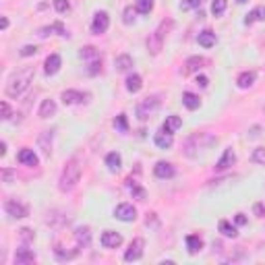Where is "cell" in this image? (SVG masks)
<instances>
[{"label":"cell","mask_w":265,"mask_h":265,"mask_svg":"<svg viewBox=\"0 0 265 265\" xmlns=\"http://www.w3.org/2000/svg\"><path fill=\"white\" fill-rule=\"evenodd\" d=\"M19 236H21V241L27 244V243H31L33 238H35V232L29 230V228H21V230H19Z\"/></svg>","instance_id":"obj_41"},{"label":"cell","mask_w":265,"mask_h":265,"mask_svg":"<svg viewBox=\"0 0 265 265\" xmlns=\"http://www.w3.org/2000/svg\"><path fill=\"white\" fill-rule=\"evenodd\" d=\"M127 182H129V191L132 193V197L139 199V201H145V191L141 189L137 182H132V180H127Z\"/></svg>","instance_id":"obj_34"},{"label":"cell","mask_w":265,"mask_h":265,"mask_svg":"<svg viewBox=\"0 0 265 265\" xmlns=\"http://www.w3.org/2000/svg\"><path fill=\"white\" fill-rule=\"evenodd\" d=\"M141 87H143V79H141L137 73H132V75L127 77V89H129L131 93L141 91Z\"/></svg>","instance_id":"obj_27"},{"label":"cell","mask_w":265,"mask_h":265,"mask_svg":"<svg viewBox=\"0 0 265 265\" xmlns=\"http://www.w3.org/2000/svg\"><path fill=\"white\" fill-rule=\"evenodd\" d=\"M236 224L238 226H244L246 224V216L244 214H236Z\"/></svg>","instance_id":"obj_48"},{"label":"cell","mask_w":265,"mask_h":265,"mask_svg":"<svg viewBox=\"0 0 265 265\" xmlns=\"http://www.w3.org/2000/svg\"><path fill=\"white\" fill-rule=\"evenodd\" d=\"M50 33H58V35H63V38H66V29H65L63 23H52V25H48V27H42L40 29L42 38H48Z\"/></svg>","instance_id":"obj_23"},{"label":"cell","mask_w":265,"mask_h":265,"mask_svg":"<svg viewBox=\"0 0 265 265\" xmlns=\"http://www.w3.org/2000/svg\"><path fill=\"white\" fill-rule=\"evenodd\" d=\"M263 19H265V6H257V8H253V11L246 15L244 23H246V25H253V23L263 21Z\"/></svg>","instance_id":"obj_30"},{"label":"cell","mask_w":265,"mask_h":265,"mask_svg":"<svg viewBox=\"0 0 265 265\" xmlns=\"http://www.w3.org/2000/svg\"><path fill=\"white\" fill-rule=\"evenodd\" d=\"M226 6H228V0H214V2H211V13L218 17L226 11Z\"/></svg>","instance_id":"obj_39"},{"label":"cell","mask_w":265,"mask_h":265,"mask_svg":"<svg viewBox=\"0 0 265 265\" xmlns=\"http://www.w3.org/2000/svg\"><path fill=\"white\" fill-rule=\"evenodd\" d=\"M182 104L187 106L189 110H197L199 106H201V100H199V95L191 93V91H184V93H182Z\"/></svg>","instance_id":"obj_29"},{"label":"cell","mask_w":265,"mask_h":265,"mask_svg":"<svg viewBox=\"0 0 265 265\" xmlns=\"http://www.w3.org/2000/svg\"><path fill=\"white\" fill-rule=\"evenodd\" d=\"M197 42H199V46H203V48L216 46V33H214V31H209V29L201 31V33H199V38H197Z\"/></svg>","instance_id":"obj_26"},{"label":"cell","mask_w":265,"mask_h":265,"mask_svg":"<svg viewBox=\"0 0 265 265\" xmlns=\"http://www.w3.org/2000/svg\"><path fill=\"white\" fill-rule=\"evenodd\" d=\"M263 110H265V108H263Z\"/></svg>","instance_id":"obj_54"},{"label":"cell","mask_w":265,"mask_h":265,"mask_svg":"<svg viewBox=\"0 0 265 265\" xmlns=\"http://www.w3.org/2000/svg\"><path fill=\"white\" fill-rule=\"evenodd\" d=\"M106 166H108V170H110V172H118V170H120V166H122V157H120V154L112 152V154L106 155Z\"/></svg>","instance_id":"obj_25"},{"label":"cell","mask_w":265,"mask_h":265,"mask_svg":"<svg viewBox=\"0 0 265 265\" xmlns=\"http://www.w3.org/2000/svg\"><path fill=\"white\" fill-rule=\"evenodd\" d=\"M17 160H19V164H23V166H38V155H35V152L29 147H23L19 152V155H17Z\"/></svg>","instance_id":"obj_16"},{"label":"cell","mask_w":265,"mask_h":265,"mask_svg":"<svg viewBox=\"0 0 265 265\" xmlns=\"http://www.w3.org/2000/svg\"><path fill=\"white\" fill-rule=\"evenodd\" d=\"M135 15H137V8L135 6H127L125 8V15H122V23H125V25H132V23H135Z\"/></svg>","instance_id":"obj_36"},{"label":"cell","mask_w":265,"mask_h":265,"mask_svg":"<svg viewBox=\"0 0 265 265\" xmlns=\"http://www.w3.org/2000/svg\"><path fill=\"white\" fill-rule=\"evenodd\" d=\"M255 214H257L259 218H263V216H265V207L261 205V203H257V205H255Z\"/></svg>","instance_id":"obj_49"},{"label":"cell","mask_w":265,"mask_h":265,"mask_svg":"<svg viewBox=\"0 0 265 265\" xmlns=\"http://www.w3.org/2000/svg\"><path fill=\"white\" fill-rule=\"evenodd\" d=\"M135 8H137V13H141V15H149L154 11V0H137Z\"/></svg>","instance_id":"obj_32"},{"label":"cell","mask_w":265,"mask_h":265,"mask_svg":"<svg viewBox=\"0 0 265 265\" xmlns=\"http://www.w3.org/2000/svg\"><path fill=\"white\" fill-rule=\"evenodd\" d=\"M143 249H145V241L143 238H135L131 244H129V249L125 253V261H139L141 257H143Z\"/></svg>","instance_id":"obj_7"},{"label":"cell","mask_w":265,"mask_h":265,"mask_svg":"<svg viewBox=\"0 0 265 265\" xmlns=\"http://www.w3.org/2000/svg\"><path fill=\"white\" fill-rule=\"evenodd\" d=\"M13 112H11V106H8L6 102H2V120H11Z\"/></svg>","instance_id":"obj_47"},{"label":"cell","mask_w":265,"mask_h":265,"mask_svg":"<svg viewBox=\"0 0 265 265\" xmlns=\"http://www.w3.org/2000/svg\"><path fill=\"white\" fill-rule=\"evenodd\" d=\"M154 174L157 176V178H172V176L176 174V170L170 162H157L154 166Z\"/></svg>","instance_id":"obj_14"},{"label":"cell","mask_w":265,"mask_h":265,"mask_svg":"<svg viewBox=\"0 0 265 265\" xmlns=\"http://www.w3.org/2000/svg\"><path fill=\"white\" fill-rule=\"evenodd\" d=\"M6 27H8V19H6V17H2V21H0V29L4 31Z\"/></svg>","instance_id":"obj_51"},{"label":"cell","mask_w":265,"mask_h":265,"mask_svg":"<svg viewBox=\"0 0 265 265\" xmlns=\"http://www.w3.org/2000/svg\"><path fill=\"white\" fill-rule=\"evenodd\" d=\"M79 178H81V160H79V157H70L66 166L63 168V174H60V180H58V189L63 193L73 191L77 187Z\"/></svg>","instance_id":"obj_2"},{"label":"cell","mask_w":265,"mask_h":265,"mask_svg":"<svg viewBox=\"0 0 265 265\" xmlns=\"http://www.w3.org/2000/svg\"><path fill=\"white\" fill-rule=\"evenodd\" d=\"M220 232H222L224 236H228V238H236V228L230 224V222H226V220H222V222H220Z\"/></svg>","instance_id":"obj_33"},{"label":"cell","mask_w":265,"mask_h":265,"mask_svg":"<svg viewBox=\"0 0 265 265\" xmlns=\"http://www.w3.org/2000/svg\"><path fill=\"white\" fill-rule=\"evenodd\" d=\"M205 65H207V60L203 56H191V58H187V63H184V75L197 73V70L203 68Z\"/></svg>","instance_id":"obj_12"},{"label":"cell","mask_w":265,"mask_h":265,"mask_svg":"<svg viewBox=\"0 0 265 265\" xmlns=\"http://www.w3.org/2000/svg\"><path fill=\"white\" fill-rule=\"evenodd\" d=\"M203 0H182L180 2V11H189V8H199Z\"/></svg>","instance_id":"obj_42"},{"label":"cell","mask_w":265,"mask_h":265,"mask_svg":"<svg viewBox=\"0 0 265 265\" xmlns=\"http://www.w3.org/2000/svg\"><path fill=\"white\" fill-rule=\"evenodd\" d=\"M60 100H63L65 106H73V104H81V102H85V95H83L81 91L66 89V91H63V95H60Z\"/></svg>","instance_id":"obj_17"},{"label":"cell","mask_w":265,"mask_h":265,"mask_svg":"<svg viewBox=\"0 0 265 265\" xmlns=\"http://www.w3.org/2000/svg\"><path fill=\"white\" fill-rule=\"evenodd\" d=\"M102 244L106 246V249H116V246L122 244V236L114 230H106L102 234Z\"/></svg>","instance_id":"obj_11"},{"label":"cell","mask_w":265,"mask_h":265,"mask_svg":"<svg viewBox=\"0 0 265 265\" xmlns=\"http://www.w3.org/2000/svg\"><path fill=\"white\" fill-rule=\"evenodd\" d=\"M108 27H110V17H108V13H106V11L95 13V15H93V21H91V33L102 35V33L108 31Z\"/></svg>","instance_id":"obj_6"},{"label":"cell","mask_w":265,"mask_h":265,"mask_svg":"<svg viewBox=\"0 0 265 265\" xmlns=\"http://www.w3.org/2000/svg\"><path fill=\"white\" fill-rule=\"evenodd\" d=\"M46 224H48L50 228H54V230H60L63 226H66V224H68V220H66V216L60 214V211H48V216H46Z\"/></svg>","instance_id":"obj_10"},{"label":"cell","mask_w":265,"mask_h":265,"mask_svg":"<svg viewBox=\"0 0 265 265\" xmlns=\"http://www.w3.org/2000/svg\"><path fill=\"white\" fill-rule=\"evenodd\" d=\"M40 118H50L56 114V102L54 100H44L42 106H40Z\"/></svg>","instance_id":"obj_22"},{"label":"cell","mask_w":265,"mask_h":265,"mask_svg":"<svg viewBox=\"0 0 265 265\" xmlns=\"http://www.w3.org/2000/svg\"><path fill=\"white\" fill-rule=\"evenodd\" d=\"M54 8L58 13H66L70 8V4H68V0H54Z\"/></svg>","instance_id":"obj_44"},{"label":"cell","mask_w":265,"mask_h":265,"mask_svg":"<svg viewBox=\"0 0 265 265\" xmlns=\"http://www.w3.org/2000/svg\"><path fill=\"white\" fill-rule=\"evenodd\" d=\"M157 106H160V100H157V95H152V98H145L143 102H139L137 110H135L137 118H139L141 122H145V120L157 110Z\"/></svg>","instance_id":"obj_4"},{"label":"cell","mask_w":265,"mask_h":265,"mask_svg":"<svg viewBox=\"0 0 265 265\" xmlns=\"http://www.w3.org/2000/svg\"><path fill=\"white\" fill-rule=\"evenodd\" d=\"M253 162L265 166V149L263 147H259V149H255V152H253Z\"/></svg>","instance_id":"obj_43"},{"label":"cell","mask_w":265,"mask_h":265,"mask_svg":"<svg viewBox=\"0 0 265 265\" xmlns=\"http://www.w3.org/2000/svg\"><path fill=\"white\" fill-rule=\"evenodd\" d=\"M174 27V23L168 19V21H162L160 23V27H157L152 35H149V40H147V50H149V54H154V56H157L162 52V48H164V40H166V35H168V31H170Z\"/></svg>","instance_id":"obj_3"},{"label":"cell","mask_w":265,"mask_h":265,"mask_svg":"<svg viewBox=\"0 0 265 265\" xmlns=\"http://www.w3.org/2000/svg\"><path fill=\"white\" fill-rule=\"evenodd\" d=\"M0 176H2V182H13L15 178H17V172L15 170H11V168H2V170H0Z\"/></svg>","instance_id":"obj_40"},{"label":"cell","mask_w":265,"mask_h":265,"mask_svg":"<svg viewBox=\"0 0 265 265\" xmlns=\"http://www.w3.org/2000/svg\"><path fill=\"white\" fill-rule=\"evenodd\" d=\"M114 218L120 220V222H135L137 218V209L131 205V203H120V205L114 209Z\"/></svg>","instance_id":"obj_8"},{"label":"cell","mask_w":265,"mask_h":265,"mask_svg":"<svg viewBox=\"0 0 265 265\" xmlns=\"http://www.w3.org/2000/svg\"><path fill=\"white\" fill-rule=\"evenodd\" d=\"M114 66H116V70H129L131 66H132V58L129 56V54H120V56H116V60H114Z\"/></svg>","instance_id":"obj_31"},{"label":"cell","mask_w":265,"mask_h":265,"mask_svg":"<svg viewBox=\"0 0 265 265\" xmlns=\"http://www.w3.org/2000/svg\"><path fill=\"white\" fill-rule=\"evenodd\" d=\"M236 2H241V4H243V2H246V0H236Z\"/></svg>","instance_id":"obj_53"},{"label":"cell","mask_w":265,"mask_h":265,"mask_svg":"<svg viewBox=\"0 0 265 265\" xmlns=\"http://www.w3.org/2000/svg\"><path fill=\"white\" fill-rule=\"evenodd\" d=\"M155 145L160 147V149H170L172 143H174V137H172V132H166V131H160V132H155Z\"/></svg>","instance_id":"obj_20"},{"label":"cell","mask_w":265,"mask_h":265,"mask_svg":"<svg viewBox=\"0 0 265 265\" xmlns=\"http://www.w3.org/2000/svg\"><path fill=\"white\" fill-rule=\"evenodd\" d=\"M52 137H54V131H44L38 139V145L46 157H50V154H52Z\"/></svg>","instance_id":"obj_13"},{"label":"cell","mask_w":265,"mask_h":265,"mask_svg":"<svg viewBox=\"0 0 265 265\" xmlns=\"http://www.w3.org/2000/svg\"><path fill=\"white\" fill-rule=\"evenodd\" d=\"M54 253H56L58 261H70V259H75V257H77V253H79V251H70V253L66 251V253H65V251H63V246H56Z\"/></svg>","instance_id":"obj_35"},{"label":"cell","mask_w":265,"mask_h":265,"mask_svg":"<svg viewBox=\"0 0 265 265\" xmlns=\"http://www.w3.org/2000/svg\"><path fill=\"white\" fill-rule=\"evenodd\" d=\"M81 58H87V60H91V58H100V52L95 50L93 46H85V48H81Z\"/></svg>","instance_id":"obj_38"},{"label":"cell","mask_w":265,"mask_h":265,"mask_svg":"<svg viewBox=\"0 0 265 265\" xmlns=\"http://www.w3.org/2000/svg\"><path fill=\"white\" fill-rule=\"evenodd\" d=\"M255 79H257V73H255V70H244V73L238 75L236 85L241 87V89H249V87H253Z\"/></svg>","instance_id":"obj_19"},{"label":"cell","mask_w":265,"mask_h":265,"mask_svg":"<svg viewBox=\"0 0 265 265\" xmlns=\"http://www.w3.org/2000/svg\"><path fill=\"white\" fill-rule=\"evenodd\" d=\"M234 162H236V154H234L232 147H228V149H224V155L220 157V162L216 164V170H218V172H224V170H228V168H230Z\"/></svg>","instance_id":"obj_9"},{"label":"cell","mask_w":265,"mask_h":265,"mask_svg":"<svg viewBox=\"0 0 265 265\" xmlns=\"http://www.w3.org/2000/svg\"><path fill=\"white\" fill-rule=\"evenodd\" d=\"M187 249H189L191 255H197L203 249V241H201L197 234H189L187 236Z\"/></svg>","instance_id":"obj_28"},{"label":"cell","mask_w":265,"mask_h":265,"mask_svg":"<svg viewBox=\"0 0 265 265\" xmlns=\"http://www.w3.org/2000/svg\"><path fill=\"white\" fill-rule=\"evenodd\" d=\"M31 261H35V253L31 249H27V246L17 249V253H15V263L17 265H25V263H31Z\"/></svg>","instance_id":"obj_18"},{"label":"cell","mask_w":265,"mask_h":265,"mask_svg":"<svg viewBox=\"0 0 265 265\" xmlns=\"http://www.w3.org/2000/svg\"><path fill=\"white\" fill-rule=\"evenodd\" d=\"M75 238H77V244H79V246H89V243H91V232H89V228H87V226L77 228Z\"/></svg>","instance_id":"obj_24"},{"label":"cell","mask_w":265,"mask_h":265,"mask_svg":"<svg viewBox=\"0 0 265 265\" xmlns=\"http://www.w3.org/2000/svg\"><path fill=\"white\" fill-rule=\"evenodd\" d=\"M114 127H116L120 132H129V122H127L125 114H118V116L114 118Z\"/></svg>","instance_id":"obj_37"},{"label":"cell","mask_w":265,"mask_h":265,"mask_svg":"<svg viewBox=\"0 0 265 265\" xmlns=\"http://www.w3.org/2000/svg\"><path fill=\"white\" fill-rule=\"evenodd\" d=\"M100 70H102V60H100V58H95L93 63L89 65V75H98Z\"/></svg>","instance_id":"obj_45"},{"label":"cell","mask_w":265,"mask_h":265,"mask_svg":"<svg viewBox=\"0 0 265 265\" xmlns=\"http://www.w3.org/2000/svg\"><path fill=\"white\" fill-rule=\"evenodd\" d=\"M4 211L11 218H15V220H21V218H27V214H29V209H27V205H23L21 201H17V199H8L6 203H4Z\"/></svg>","instance_id":"obj_5"},{"label":"cell","mask_w":265,"mask_h":265,"mask_svg":"<svg viewBox=\"0 0 265 265\" xmlns=\"http://www.w3.org/2000/svg\"><path fill=\"white\" fill-rule=\"evenodd\" d=\"M35 52H38V48H35V46H23V48H21V52H19V54H21V56H25V58H27V56H33Z\"/></svg>","instance_id":"obj_46"},{"label":"cell","mask_w":265,"mask_h":265,"mask_svg":"<svg viewBox=\"0 0 265 265\" xmlns=\"http://www.w3.org/2000/svg\"><path fill=\"white\" fill-rule=\"evenodd\" d=\"M207 83H209L207 77H197V85H199V87H207Z\"/></svg>","instance_id":"obj_50"},{"label":"cell","mask_w":265,"mask_h":265,"mask_svg":"<svg viewBox=\"0 0 265 265\" xmlns=\"http://www.w3.org/2000/svg\"><path fill=\"white\" fill-rule=\"evenodd\" d=\"M6 154V143L2 141V143H0V155H4Z\"/></svg>","instance_id":"obj_52"},{"label":"cell","mask_w":265,"mask_h":265,"mask_svg":"<svg viewBox=\"0 0 265 265\" xmlns=\"http://www.w3.org/2000/svg\"><path fill=\"white\" fill-rule=\"evenodd\" d=\"M180 127H182V118L176 116V114H170V116H166V122H164L162 131H166V132H176Z\"/></svg>","instance_id":"obj_21"},{"label":"cell","mask_w":265,"mask_h":265,"mask_svg":"<svg viewBox=\"0 0 265 265\" xmlns=\"http://www.w3.org/2000/svg\"><path fill=\"white\" fill-rule=\"evenodd\" d=\"M33 77H35L33 66H27V68L19 70V73H15L6 83V95L8 98H19V95H23V91L31 85Z\"/></svg>","instance_id":"obj_1"},{"label":"cell","mask_w":265,"mask_h":265,"mask_svg":"<svg viewBox=\"0 0 265 265\" xmlns=\"http://www.w3.org/2000/svg\"><path fill=\"white\" fill-rule=\"evenodd\" d=\"M60 66H63V58H60L58 54H50V56L46 58V65H44V70H46V75L50 77V75H56L58 70H60Z\"/></svg>","instance_id":"obj_15"}]
</instances>
